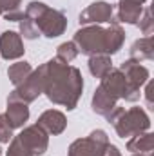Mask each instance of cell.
I'll return each instance as SVG.
<instances>
[{"instance_id":"3","label":"cell","mask_w":154,"mask_h":156,"mask_svg":"<svg viewBox=\"0 0 154 156\" xmlns=\"http://www.w3.org/2000/svg\"><path fill=\"white\" fill-rule=\"evenodd\" d=\"M111 15H113L111 5L105 4V2H98V4H93V5L80 16V22H105Z\"/></svg>"},{"instance_id":"7","label":"cell","mask_w":154,"mask_h":156,"mask_svg":"<svg viewBox=\"0 0 154 156\" xmlns=\"http://www.w3.org/2000/svg\"><path fill=\"white\" fill-rule=\"evenodd\" d=\"M5 4H9L7 7H16V4H18V0H0V7H5Z\"/></svg>"},{"instance_id":"5","label":"cell","mask_w":154,"mask_h":156,"mask_svg":"<svg viewBox=\"0 0 154 156\" xmlns=\"http://www.w3.org/2000/svg\"><path fill=\"white\" fill-rule=\"evenodd\" d=\"M29 71H31V67H29L26 62H22V64H16V66H13V67L9 69V76H11V80H13L15 83H20L22 80H26V76H27Z\"/></svg>"},{"instance_id":"4","label":"cell","mask_w":154,"mask_h":156,"mask_svg":"<svg viewBox=\"0 0 154 156\" xmlns=\"http://www.w3.org/2000/svg\"><path fill=\"white\" fill-rule=\"evenodd\" d=\"M27 116H29V111H27L26 105H11L7 115H5V120L11 122L9 123L11 127H18V125H22L27 120Z\"/></svg>"},{"instance_id":"1","label":"cell","mask_w":154,"mask_h":156,"mask_svg":"<svg viewBox=\"0 0 154 156\" xmlns=\"http://www.w3.org/2000/svg\"><path fill=\"white\" fill-rule=\"evenodd\" d=\"M83 53H91V51H105V53H114L118 51L120 44H121V31L114 27L109 29L107 33L100 31V29H87V31H78L76 38Z\"/></svg>"},{"instance_id":"2","label":"cell","mask_w":154,"mask_h":156,"mask_svg":"<svg viewBox=\"0 0 154 156\" xmlns=\"http://www.w3.org/2000/svg\"><path fill=\"white\" fill-rule=\"evenodd\" d=\"M0 49H2V55L4 58H16L22 55V44H20V38L16 37V33H4V37L0 38Z\"/></svg>"},{"instance_id":"6","label":"cell","mask_w":154,"mask_h":156,"mask_svg":"<svg viewBox=\"0 0 154 156\" xmlns=\"http://www.w3.org/2000/svg\"><path fill=\"white\" fill-rule=\"evenodd\" d=\"M11 138V125L5 122V116H0V142H9Z\"/></svg>"}]
</instances>
